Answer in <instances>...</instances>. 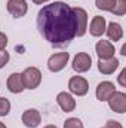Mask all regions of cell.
Instances as JSON below:
<instances>
[{
  "mask_svg": "<svg viewBox=\"0 0 126 128\" xmlns=\"http://www.w3.org/2000/svg\"><path fill=\"white\" fill-rule=\"evenodd\" d=\"M40 34L54 46L68 45L76 37V26L71 8L64 2L45 4L37 14Z\"/></svg>",
  "mask_w": 126,
  "mask_h": 128,
  "instance_id": "obj_1",
  "label": "cell"
},
{
  "mask_svg": "<svg viewBox=\"0 0 126 128\" xmlns=\"http://www.w3.org/2000/svg\"><path fill=\"white\" fill-rule=\"evenodd\" d=\"M21 76H22L24 88L27 90H36L42 82V72L37 67H27L21 73Z\"/></svg>",
  "mask_w": 126,
  "mask_h": 128,
  "instance_id": "obj_2",
  "label": "cell"
},
{
  "mask_svg": "<svg viewBox=\"0 0 126 128\" xmlns=\"http://www.w3.org/2000/svg\"><path fill=\"white\" fill-rule=\"evenodd\" d=\"M73 16H74V26H76V36L82 37L88 30V12L83 8H71Z\"/></svg>",
  "mask_w": 126,
  "mask_h": 128,
  "instance_id": "obj_3",
  "label": "cell"
},
{
  "mask_svg": "<svg viewBox=\"0 0 126 128\" xmlns=\"http://www.w3.org/2000/svg\"><path fill=\"white\" fill-rule=\"evenodd\" d=\"M68 90L79 97H83L89 91V84L83 76H73L68 80Z\"/></svg>",
  "mask_w": 126,
  "mask_h": 128,
  "instance_id": "obj_4",
  "label": "cell"
},
{
  "mask_svg": "<svg viewBox=\"0 0 126 128\" xmlns=\"http://www.w3.org/2000/svg\"><path fill=\"white\" fill-rule=\"evenodd\" d=\"M68 60H70V54H68V52H58V54H54V55H51L49 60H48V68H49L51 72H54V73L61 72L64 67L67 66Z\"/></svg>",
  "mask_w": 126,
  "mask_h": 128,
  "instance_id": "obj_5",
  "label": "cell"
},
{
  "mask_svg": "<svg viewBox=\"0 0 126 128\" xmlns=\"http://www.w3.org/2000/svg\"><path fill=\"white\" fill-rule=\"evenodd\" d=\"M92 67V58L89 54L86 52H79L74 55L73 58V70L77 73H85L88 70H91Z\"/></svg>",
  "mask_w": 126,
  "mask_h": 128,
  "instance_id": "obj_6",
  "label": "cell"
},
{
  "mask_svg": "<svg viewBox=\"0 0 126 128\" xmlns=\"http://www.w3.org/2000/svg\"><path fill=\"white\" fill-rule=\"evenodd\" d=\"M108 106L113 112L116 113H125L126 112V94L122 91H114V94L110 97L108 100Z\"/></svg>",
  "mask_w": 126,
  "mask_h": 128,
  "instance_id": "obj_7",
  "label": "cell"
},
{
  "mask_svg": "<svg viewBox=\"0 0 126 128\" xmlns=\"http://www.w3.org/2000/svg\"><path fill=\"white\" fill-rule=\"evenodd\" d=\"M6 9L13 18H21V16H24L27 14L28 4H27L25 0H7Z\"/></svg>",
  "mask_w": 126,
  "mask_h": 128,
  "instance_id": "obj_8",
  "label": "cell"
},
{
  "mask_svg": "<svg viewBox=\"0 0 126 128\" xmlns=\"http://www.w3.org/2000/svg\"><path fill=\"white\" fill-rule=\"evenodd\" d=\"M95 51L99 60H108L114 57V45L110 40H99L95 45Z\"/></svg>",
  "mask_w": 126,
  "mask_h": 128,
  "instance_id": "obj_9",
  "label": "cell"
},
{
  "mask_svg": "<svg viewBox=\"0 0 126 128\" xmlns=\"http://www.w3.org/2000/svg\"><path fill=\"white\" fill-rule=\"evenodd\" d=\"M22 124L27 128H37L42 122V115L37 109H27L22 113Z\"/></svg>",
  "mask_w": 126,
  "mask_h": 128,
  "instance_id": "obj_10",
  "label": "cell"
},
{
  "mask_svg": "<svg viewBox=\"0 0 126 128\" xmlns=\"http://www.w3.org/2000/svg\"><path fill=\"white\" fill-rule=\"evenodd\" d=\"M116 88H114V84L110 82V80H104L101 84H98L96 86V91H95V96L99 101H107L110 97L114 94Z\"/></svg>",
  "mask_w": 126,
  "mask_h": 128,
  "instance_id": "obj_11",
  "label": "cell"
},
{
  "mask_svg": "<svg viewBox=\"0 0 126 128\" xmlns=\"http://www.w3.org/2000/svg\"><path fill=\"white\" fill-rule=\"evenodd\" d=\"M6 86L7 90L12 92V94H19L22 92L25 88H24V82H22V76L21 73H12L7 80H6Z\"/></svg>",
  "mask_w": 126,
  "mask_h": 128,
  "instance_id": "obj_12",
  "label": "cell"
},
{
  "mask_svg": "<svg viewBox=\"0 0 126 128\" xmlns=\"http://www.w3.org/2000/svg\"><path fill=\"white\" fill-rule=\"evenodd\" d=\"M57 103H58V106L63 109V112H73L74 109H76V100L73 98L71 94H68V92H60L58 96H57Z\"/></svg>",
  "mask_w": 126,
  "mask_h": 128,
  "instance_id": "obj_13",
  "label": "cell"
},
{
  "mask_svg": "<svg viewBox=\"0 0 126 128\" xmlns=\"http://www.w3.org/2000/svg\"><path fill=\"white\" fill-rule=\"evenodd\" d=\"M105 27H107V22H105V18L104 16H99V15L94 16L92 21H91V26H89L91 36H94V37L102 36L105 33Z\"/></svg>",
  "mask_w": 126,
  "mask_h": 128,
  "instance_id": "obj_14",
  "label": "cell"
},
{
  "mask_svg": "<svg viewBox=\"0 0 126 128\" xmlns=\"http://www.w3.org/2000/svg\"><path fill=\"white\" fill-rule=\"evenodd\" d=\"M119 60L117 58H108V60H99L98 61V70L102 74H113L116 72V68L119 67Z\"/></svg>",
  "mask_w": 126,
  "mask_h": 128,
  "instance_id": "obj_15",
  "label": "cell"
},
{
  "mask_svg": "<svg viewBox=\"0 0 126 128\" xmlns=\"http://www.w3.org/2000/svg\"><path fill=\"white\" fill-rule=\"evenodd\" d=\"M105 33H107L108 39L113 40V42H119L123 37V28H122V26L119 22H110L105 27Z\"/></svg>",
  "mask_w": 126,
  "mask_h": 128,
  "instance_id": "obj_16",
  "label": "cell"
},
{
  "mask_svg": "<svg viewBox=\"0 0 126 128\" xmlns=\"http://www.w3.org/2000/svg\"><path fill=\"white\" fill-rule=\"evenodd\" d=\"M116 0H95V6L101 10H108L111 12V9L114 8Z\"/></svg>",
  "mask_w": 126,
  "mask_h": 128,
  "instance_id": "obj_17",
  "label": "cell"
},
{
  "mask_svg": "<svg viewBox=\"0 0 126 128\" xmlns=\"http://www.w3.org/2000/svg\"><path fill=\"white\" fill-rule=\"evenodd\" d=\"M111 14H114L117 16L125 15L126 14V0H116V4L111 9Z\"/></svg>",
  "mask_w": 126,
  "mask_h": 128,
  "instance_id": "obj_18",
  "label": "cell"
},
{
  "mask_svg": "<svg viewBox=\"0 0 126 128\" xmlns=\"http://www.w3.org/2000/svg\"><path fill=\"white\" fill-rule=\"evenodd\" d=\"M10 112V101L4 97H0V116H7Z\"/></svg>",
  "mask_w": 126,
  "mask_h": 128,
  "instance_id": "obj_19",
  "label": "cell"
},
{
  "mask_svg": "<svg viewBox=\"0 0 126 128\" xmlns=\"http://www.w3.org/2000/svg\"><path fill=\"white\" fill-rule=\"evenodd\" d=\"M64 128H85V127H83V122L79 118H68L64 122Z\"/></svg>",
  "mask_w": 126,
  "mask_h": 128,
  "instance_id": "obj_20",
  "label": "cell"
},
{
  "mask_svg": "<svg viewBox=\"0 0 126 128\" xmlns=\"http://www.w3.org/2000/svg\"><path fill=\"white\" fill-rule=\"evenodd\" d=\"M9 61V52L4 49V51H0V68H3Z\"/></svg>",
  "mask_w": 126,
  "mask_h": 128,
  "instance_id": "obj_21",
  "label": "cell"
},
{
  "mask_svg": "<svg viewBox=\"0 0 126 128\" xmlns=\"http://www.w3.org/2000/svg\"><path fill=\"white\" fill-rule=\"evenodd\" d=\"M102 128H123V125H122L119 121H113V119H110V121L105 122V125H104Z\"/></svg>",
  "mask_w": 126,
  "mask_h": 128,
  "instance_id": "obj_22",
  "label": "cell"
},
{
  "mask_svg": "<svg viewBox=\"0 0 126 128\" xmlns=\"http://www.w3.org/2000/svg\"><path fill=\"white\" fill-rule=\"evenodd\" d=\"M6 46H7V36L0 32V51H4Z\"/></svg>",
  "mask_w": 126,
  "mask_h": 128,
  "instance_id": "obj_23",
  "label": "cell"
},
{
  "mask_svg": "<svg viewBox=\"0 0 126 128\" xmlns=\"http://www.w3.org/2000/svg\"><path fill=\"white\" fill-rule=\"evenodd\" d=\"M117 80H119L120 86H126V68H123V70L120 72V74H119Z\"/></svg>",
  "mask_w": 126,
  "mask_h": 128,
  "instance_id": "obj_24",
  "label": "cell"
},
{
  "mask_svg": "<svg viewBox=\"0 0 126 128\" xmlns=\"http://www.w3.org/2000/svg\"><path fill=\"white\" fill-rule=\"evenodd\" d=\"M46 2H49V0H33V3H36V4H43Z\"/></svg>",
  "mask_w": 126,
  "mask_h": 128,
  "instance_id": "obj_25",
  "label": "cell"
},
{
  "mask_svg": "<svg viewBox=\"0 0 126 128\" xmlns=\"http://www.w3.org/2000/svg\"><path fill=\"white\" fill-rule=\"evenodd\" d=\"M120 54H122V55H126V46L125 45L122 46V52H120Z\"/></svg>",
  "mask_w": 126,
  "mask_h": 128,
  "instance_id": "obj_26",
  "label": "cell"
},
{
  "mask_svg": "<svg viewBox=\"0 0 126 128\" xmlns=\"http://www.w3.org/2000/svg\"><path fill=\"white\" fill-rule=\"evenodd\" d=\"M45 128H58V127H55V125H46Z\"/></svg>",
  "mask_w": 126,
  "mask_h": 128,
  "instance_id": "obj_27",
  "label": "cell"
},
{
  "mask_svg": "<svg viewBox=\"0 0 126 128\" xmlns=\"http://www.w3.org/2000/svg\"><path fill=\"white\" fill-rule=\"evenodd\" d=\"M0 128H6V125H4L3 122H0Z\"/></svg>",
  "mask_w": 126,
  "mask_h": 128,
  "instance_id": "obj_28",
  "label": "cell"
}]
</instances>
